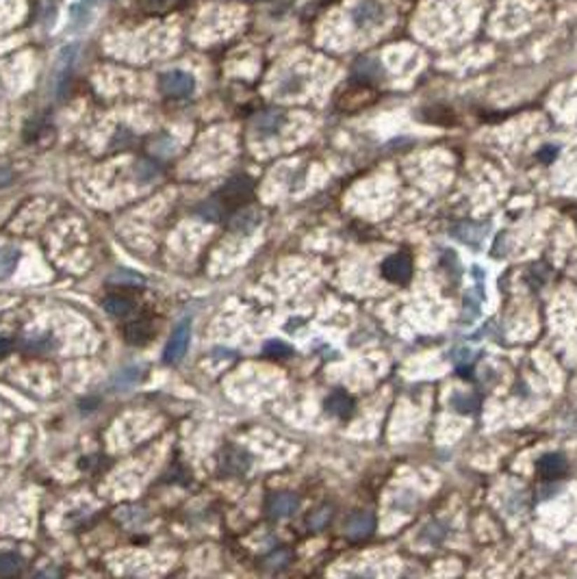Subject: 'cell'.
<instances>
[{"label":"cell","instance_id":"obj_23","mask_svg":"<svg viewBox=\"0 0 577 579\" xmlns=\"http://www.w3.org/2000/svg\"><path fill=\"white\" fill-rule=\"evenodd\" d=\"M159 174H161V169L150 161H139L135 165V176H137L139 183H152Z\"/></svg>","mask_w":577,"mask_h":579},{"label":"cell","instance_id":"obj_8","mask_svg":"<svg viewBox=\"0 0 577 579\" xmlns=\"http://www.w3.org/2000/svg\"><path fill=\"white\" fill-rule=\"evenodd\" d=\"M488 224H478V221H460L452 228V237L458 239L464 246H469L473 250H480L484 237H486Z\"/></svg>","mask_w":577,"mask_h":579},{"label":"cell","instance_id":"obj_25","mask_svg":"<svg viewBox=\"0 0 577 579\" xmlns=\"http://www.w3.org/2000/svg\"><path fill=\"white\" fill-rule=\"evenodd\" d=\"M330 517H332L330 505H324V508L315 510L313 515L308 517V527H310V529H324V527L328 525Z\"/></svg>","mask_w":577,"mask_h":579},{"label":"cell","instance_id":"obj_12","mask_svg":"<svg viewBox=\"0 0 577 579\" xmlns=\"http://www.w3.org/2000/svg\"><path fill=\"white\" fill-rule=\"evenodd\" d=\"M284 124V113L282 111H276V109H270L260 113L256 120H254V130L258 132L260 137H272L276 132L282 128Z\"/></svg>","mask_w":577,"mask_h":579},{"label":"cell","instance_id":"obj_13","mask_svg":"<svg viewBox=\"0 0 577 579\" xmlns=\"http://www.w3.org/2000/svg\"><path fill=\"white\" fill-rule=\"evenodd\" d=\"M375 527V519L371 512H359V515H354L349 521H347V536L349 538H367L369 533L373 531Z\"/></svg>","mask_w":577,"mask_h":579},{"label":"cell","instance_id":"obj_16","mask_svg":"<svg viewBox=\"0 0 577 579\" xmlns=\"http://www.w3.org/2000/svg\"><path fill=\"white\" fill-rule=\"evenodd\" d=\"M20 260L18 246H3L0 248V278H9Z\"/></svg>","mask_w":577,"mask_h":579},{"label":"cell","instance_id":"obj_19","mask_svg":"<svg viewBox=\"0 0 577 579\" xmlns=\"http://www.w3.org/2000/svg\"><path fill=\"white\" fill-rule=\"evenodd\" d=\"M102 306H104L106 313L113 315V317H126L130 310H132V304L126 298H122V295H109L102 302Z\"/></svg>","mask_w":577,"mask_h":579},{"label":"cell","instance_id":"obj_18","mask_svg":"<svg viewBox=\"0 0 577 579\" xmlns=\"http://www.w3.org/2000/svg\"><path fill=\"white\" fill-rule=\"evenodd\" d=\"M375 18H380V7L373 3H363L354 9V22H356L359 27H371Z\"/></svg>","mask_w":577,"mask_h":579},{"label":"cell","instance_id":"obj_17","mask_svg":"<svg viewBox=\"0 0 577 579\" xmlns=\"http://www.w3.org/2000/svg\"><path fill=\"white\" fill-rule=\"evenodd\" d=\"M124 334H126V341H128V343H132V345H144V343L150 339V323L144 321V319L132 321V323L126 326Z\"/></svg>","mask_w":577,"mask_h":579},{"label":"cell","instance_id":"obj_2","mask_svg":"<svg viewBox=\"0 0 577 579\" xmlns=\"http://www.w3.org/2000/svg\"><path fill=\"white\" fill-rule=\"evenodd\" d=\"M252 191H254L252 178H248V176H235V178H230V181L224 187H221L217 200L224 207L239 209L241 204H246L248 200L252 197Z\"/></svg>","mask_w":577,"mask_h":579},{"label":"cell","instance_id":"obj_29","mask_svg":"<svg viewBox=\"0 0 577 579\" xmlns=\"http://www.w3.org/2000/svg\"><path fill=\"white\" fill-rule=\"evenodd\" d=\"M556 157H558V148L556 146H543V150L538 152V159L543 163H551Z\"/></svg>","mask_w":577,"mask_h":579},{"label":"cell","instance_id":"obj_6","mask_svg":"<svg viewBox=\"0 0 577 579\" xmlns=\"http://www.w3.org/2000/svg\"><path fill=\"white\" fill-rule=\"evenodd\" d=\"M382 276L393 284H406L412 278V260L406 254H393L382 263Z\"/></svg>","mask_w":577,"mask_h":579},{"label":"cell","instance_id":"obj_26","mask_svg":"<svg viewBox=\"0 0 577 579\" xmlns=\"http://www.w3.org/2000/svg\"><path fill=\"white\" fill-rule=\"evenodd\" d=\"M263 351L272 356V358H288L291 356V347H288L286 343L282 341H270V343H265Z\"/></svg>","mask_w":577,"mask_h":579},{"label":"cell","instance_id":"obj_32","mask_svg":"<svg viewBox=\"0 0 577 579\" xmlns=\"http://www.w3.org/2000/svg\"><path fill=\"white\" fill-rule=\"evenodd\" d=\"M575 221H577V215H575Z\"/></svg>","mask_w":577,"mask_h":579},{"label":"cell","instance_id":"obj_15","mask_svg":"<svg viewBox=\"0 0 577 579\" xmlns=\"http://www.w3.org/2000/svg\"><path fill=\"white\" fill-rule=\"evenodd\" d=\"M144 377V367L139 365H130L126 369H122L113 380H111V386H113L116 391H126L130 386H135L139 380Z\"/></svg>","mask_w":577,"mask_h":579},{"label":"cell","instance_id":"obj_22","mask_svg":"<svg viewBox=\"0 0 577 579\" xmlns=\"http://www.w3.org/2000/svg\"><path fill=\"white\" fill-rule=\"evenodd\" d=\"M452 404L458 412L462 414H471L478 410V404H480V397L478 395H456L452 399Z\"/></svg>","mask_w":577,"mask_h":579},{"label":"cell","instance_id":"obj_10","mask_svg":"<svg viewBox=\"0 0 577 579\" xmlns=\"http://www.w3.org/2000/svg\"><path fill=\"white\" fill-rule=\"evenodd\" d=\"M569 469V462L562 454H545L538 462H536V471L543 480H558L560 475H564Z\"/></svg>","mask_w":577,"mask_h":579},{"label":"cell","instance_id":"obj_4","mask_svg":"<svg viewBox=\"0 0 577 579\" xmlns=\"http://www.w3.org/2000/svg\"><path fill=\"white\" fill-rule=\"evenodd\" d=\"M159 87L167 98H187V96L193 94V89H195V78L189 72L172 70V72L161 76Z\"/></svg>","mask_w":577,"mask_h":579},{"label":"cell","instance_id":"obj_31","mask_svg":"<svg viewBox=\"0 0 577 579\" xmlns=\"http://www.w3.org/2000/svg\"><path fill=\"white\" fill-rule=\"evenodd\" d=\"M13 181V174L9 169H0V187H7Z\"/></svg>","mask_w":577,"mask_h":579},{"label":"cell","instance_id":"obj_1","mask_svg":"<svg viewBox=\"0 0 577 579\" xmlns=\"http://www.w3.org/2000/svg\"><path fill=\"white\" fill-rule=\"evenodd\" d=\"M76 57H78V43H70V46H65L55 63V72H53V87H55V96L61 100L68 92V85H70V78H72V70H74V63H76Z\"/></svg>","mask_w":577,"mask_h":579},{"label":"cell","instance_id":"obj_7","mask_svg":"<svg viewBox=\"0 0 577 579\" xmlns=\"http://www.w3.org/2000/svg\"><path fill=\"white\" fill-rule=\"evenodd\" d=\"M375 98H378V94L373 92V87L369 83L361 81L359 85L349 87L343 94V98L339 100V106L345 111H359V109H365L367 104H371Z\"/></svg>","mask_w":577,"mask_h":579},{"label":"cell","instance_id":"obj_24","mask_svg":"<svg viewBox=\"0 0 577 579\" xmlns=\"http://www.w3.org/2000/svg\"><path fill=\"white\" fill-rule=\"evenodd\" d=\"M179 5V0H141V7L148 13H165Z\"/></svg>","mask_w":577,"mask_h":579},{"label":"cell","instance_id":"obj_30","mask_svg":"<svg viewBox=\"0 0 577 579\" xmlns=\"http://www.w3.org/2000/svg\"><path fill=\"white\" fill-rule=\"evenodd\" d=\"M11 349H13V341L9 337H5V334H0V361L7 358Z\"/></svg>","mask_w":577,"mask_h":579},{"label":"cell","instance_id":"obj_27","mask_svg":"<svg viewBox=\"0 0 577 579\" xmlns=\"http://www.w3.org/2000/svg\"><path fill=\"white\" fill-rule=\"evenodd\" d=\"M197 213H200V217H202V219L217 221L219 215H221V202H219V200H211V202H207V204L200 207Z\"/></svg>","mask_w":577,"mask_h":579},{"label":"cell","instance_id":"obj_21","mask_svg":"<svg viewBox=\"0 0 577 579\" xmlns=\"http://www.w3.org/2000/svg\"><path fill=\"white\" fill-rule=\"evenodd\" d=\"M22 568V558L13 551H5L0 553V575L7 577V575H15L18 571Z\"/></svg>","mask_w":577,"mask_h":579},{"label":"cell","instance_id":"obj_5","mask_svg":"<svg viewBox=\"0 0 577 579\" xmlns=\"http://www.w3.org/2000/svg\"><path fill=\"white\" fill-rule=\"evenodd\" d=\"M252 466V456L241 447H226L219 458V469L226 475H246Z\"/></svg>","mask_w":577,"mask_h":579},{"label":"cell","instance_id":"obj_14","mask_svg":"<svg viewBox=\"0 0 577 579\" xmlns=\"http://www.w3.org/2000/svg\"><path fill=\"white\" fill-rule=\"evenodd\" d=\"M258 224H260V213H256L254 209H239L230 217V228L235 232H252Z\"/></svg>","mask_w":577,"mask_h":579},{"label":"cell","instance_id":"obj_11","mask_svg":"<svg viewBox=\"0 0 577 579\" xmlns=\"http://www.w3.org/2000/svg\"><path fill=\"white\" fill-rule=\"evenodd\" d=\"M324 406H326L328 414L337 417V419H349L354 414V399L345 391H335L332 395H328Z\"/></svg>","mask_w":577,"mask_h":579},{"label":"cell","instance_id":"obj_3","mask_svg":"<svg viewBox=\"0 0 577 579\" xmlns=\"http://www.w3.org/2000/svg\"><path fill=\"white\" fill-rule=\"evenodd\" d=\"M189 339H191V321L189 319H183L179 326L174 328L172 337L165 345V351H163V361L167 365H176L185 358L187 354V347H189Z\"/></svg>","mask_w":577,"mask_h":579},{"label":"cell","instance_id":"obj_9","mask_svg":"<svg viewBox=\"0 0 577 579\" xmlns=\"http://www.w3.org/2000/svg\"><path fill=\"white\" fill-rule=\"evenodd\" d=\"M300 508V499L293 493H276L267 501V515L272 519H288Z\"/></svg>","mask_w":577,"mask_h":579},{"label":"cell","instance_id":"obj_28","mask_svg":"<svg viewBox=\"0 0 577 579\" xmlns=\"http://www.w3.org/2000/svg\"><path fill=\"white\" fill-rule=\"evenodd\" d=\"M286 562H288V551H278V553L270 555V558L265 560V566L274 571V568H282V566H286Z\"/></svg>","mask_w":577,"mask_h":579},{"label":"cell","instance_id":"obj_20","mask_svg":"<svg viewBox=\"0 0 577 579\" xmlns=\"http://www.w3.org/2000/svg\"><path fill=\"white\" fill-rule=\"evenodd\" d=\"M50 347H55L53 334H29L25 337V349L27 351H48Z\"/></svg>","mask_w":577,"mask_h":579}]
</instances>
